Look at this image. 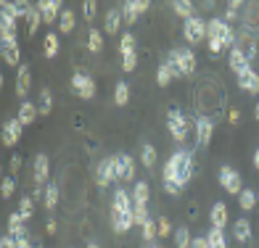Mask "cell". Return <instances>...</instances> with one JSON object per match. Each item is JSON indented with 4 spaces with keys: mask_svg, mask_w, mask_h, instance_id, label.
Instances as JSON below:
<instances>
[{
    "mask_svg": "<svg viewBox=\"0 0 259 248\" xmlns=\"http://www.w3.org/2000/svg\"><path fill=\"white\" fill-rule=\"evenodd\" d=\"M193 174V153L191 151H175L169 161L164 164V172H161V180H164V190L169 195H180V190L188 185Z\"/></svg>",
    "mask_w": 259,
    "mask_h": 248,
    "instance_id": "1",
    "label": "cell"
},
{
    "mask_svg": "<svg viewBox=\"0 0 259 248\" xmlns=\"http://www.w3.org/2000/svg\"><path fill=\"white\" fill-rule=\"evenodd\" d=\"M111 224L116 235H124L135 224V204L124 187H116L114 193V206H111Z\"/></svg>",
    "mask_w": 259,
    "mask_h": 248,
    "instance_id": "2",
    "label": "cell"
},
{
    "mask_svg": "<svg viewBox=\"0 0 259 248\" xmlns=\"http://www.w3.org/2000/svg\"><path fill=\"white\" fill-rule=\"evenodd\" d=\"M167 58L172 61V66L178 69V74L191 77V74L196 72V56H193L191 48H178V51H172Z\"/></svg>",
    "mask_w": 259,
    "mask_h": 248,
    "instance_id": "3",
    "label": "cell"
},
{
    "mask_svg": "<svg viewBox=\"0 0 259 248\" xmlns=\"http://www.w3.org/2000/svg\"><path fill=\"white\" fill-rule=\"evenodd\" d=\"M167 129H169V135L178 140V143H183V140L188 137V119L183 116L180 109H169V114H167Z\"/></svg>",
    "mask_w": 259,
    "mask_h": 248,
    "instance_id": "4",
    "label": "cell"
},
{
    "mask_svg": "<svg viewBox=\"0 0 259 248\" xmlns=\"http://www.w3.org/2000/svg\"><path fill=\"white\" fill-rule=\"evenodd\" d=\"M206 37H222L225 40V48H233V42H235V34L225 19H209L206 21Z\"/></svg>",
    "mask_w": 259,
    "mask_h": 248,
    "instance_id": "5",
    "label": "cell"
},
{
    "mask_svg": "<svg viewBox=\"0 0 259 248\" xmlns=\"http://www.w3.org/2000/svg\"><path fill=\"white\" fill-rule=\"evenodd\" d=\"M114 177H116V180H124V182L135 180V161H133L130 153H119V156H114Z\"/></svg>",
    "mask_w": 259,
    "mask_h": 248,
    "instance_id": "6",
    "label": "cell"
},
{
    "mask_svg": "<svg viewBox=\"0 0 259 248\" xmlns=\"http://www.w3.org/2000/svg\"><path fill=\"white\" fill-rule=\"evenodd\" d=\"M72 90L77 92L79 98H85V101L96 98V82H93V77L85 74V72H77L72 77Z\"/></svg>",
    "mask_w": 259,
    "mask_h": 248,
    "instance_id": "7",
    "label": "cell"
},
{
    "mask_svg": "<svg viewBox=\"0 0 259 248\" xmlns=\"http://www.w3.org/2000/svg\"><path fill=\"white\" fill-rule=\"evenodd\" d=\"M220 185L225 187L230 195H241V190H243V180H241V174L235 172L233 167H222L220 169Z\"/></svg>",
    "mask_w": 259,
    "mask_h": 248,
    "instance_id": "8",
    "label": "cell"
},
{
    "mask_svg": "<svg viewBox=\"0 0 259 248\" xmlns=\"http://www.w3.org/2000/svg\"><path fill=\"white\" fill-rule=\"evenodd\" d=\"M183 34H185V40L188 42H201L206 37V21H201L198 16H191L185 21V27H183Z\"/></svg>",
    "mask_w": 259,
    "mask_h": 248,
    "instance_id": "9",
    "label": "cell"
},
{
    "mask_svg": "<svg viewBox=\"0 0 259 248\" xmlns=\"http://www.w3.org/2000/svg\"><path fill=\"white\" fill-rule=\"evenodd\" d=\"M228 64H230V69H233V72L235 74H243V72H249V69H251V61H249V56H246L241 48H238V45H233V48H230V56H228Z\"/></svg>",
    "mask_w": 259,
    "mask_h": 248,
    "instance_id": "10",
    "label": "cell"
},
{
    "mask_svg": "<svg viewBox=\"0 0 259 248\" xmlns=\"http://www.w3.org/2000/svg\"><path fill=\"white\" fill-rule=\"evenodd\" d=\"M37 8L42 11V24H53V21L61 19V14H64L61 0H40Z\"/></svg>",
    "mask_w": 259,
    "mask_h": 248,
    "instance_id": "11",
    "label": "cell"
},
{
    "mask_svg": "<svg viewBox=\"0 0 259 248\" xmlns=\"http://www.w3.org/2000/svg\"><path fill=\"white\" fill-rule=\"evenodd\" d=\"M211 135H214V122L209 116H198L196 119V137H198V145H209L211 143Z\"/></svg>",
    "mask_w": 259,
    "mask_h": 248,
    "instance_id": "12",
    "label": "cell"
},
{
    "mask_svg": "<svg viewBox=\"0 0 259 248\" xmlns=\"http://www.w3.org/2000/svg\"><path fill=\"white\" fill-rule=\"evenodd\" d=\"M48 172H51L48 156H45V153H37V156H34V172H32L34 187H42L45 182H48Z\"/></svg>",
    "mask_w": 259,
    "mask_h": 248,
    "instance_id": "13",
    "label": "cell"
},
{
    "mask_svg": "<svg viewBox=\"0 0 259 248\" xmlns=\"http://www.w3.org/2000/svg\"><path fill=\"white\" fill-rule=\"evenodd\" d=\"M21 124L19 119H8L6 124H3V145L6 148H11V145H16L19 140H21Z\"/></svg>",
    "mask_w": 259,
    "mask_h": 248,
    "instance_id": "14",
    "label": "cell"
},
{
    "mask_svg": "<svg viewBox=\"0 0 259 248\" xmlns=\"http://www.w3.org/2000/svg\"><path fill=\"white\" fill-rule=\"evenodd\" d=\"M116 177H114V159H103L98 161V167H96V182L101 187H106L109 182H114Z\"/></svg>",
    "mask_w": 259,
    "mask_h": 248,
    "instance_id": "15",
    "label": "cell"
},
{
    "mask_svg": "<svg viewBox=\"0 0 259 248\" xmlns=\"http://www.w3.org/2000/svg\"><path fill=\"white\" fill-rule=\"evenodd\" d=\"M0 51H3V61L11 66H21V53L16 40H0Z\"/></svg>",
    "mask_w": 259,
    "mask_h": 248,
    "instance_id": "16",
    "label": "cell"
},
{
    "mask_svg": "<svg viewBox=\"0 0 259 248\" xmlns=\"http://www.w3.org/2000/svg\"><path fill=\"white\" fill-rule=\"evenodd\" d=\"M238 87H241L243 92H251V95H256V92H259V74L254 72V69L243 72V74L238 77Z\"/></svg>",
    "mask_w": 259,
    "mask_h": 248,
    "instance_id": "17",
    "label": "cell"
},
{
    "mask_svg": "<svg viewBox=\"0 0 259 248\" xmlns=\"http://www.w3.org/2000/svg\"><path fill=\"white\" fill-rule=\"evenodd\" d=\"M0 40H16V16L0 14Z\"/></svg>",
    "mask_w": 259,
    "mask_h": 248,
    "instance_id": "18",
    "label": "cell"
},
{
    "mask_svg": "<svg viewBox=\"0 0 259 248\" xmlns=\"http://www.w3.org/2000/svg\"><path fill=\"white\" fill-rule=\"evenodd\" d=\"M175 77H180V74H178V69L172 66V61L167 58V61L159 66V72H156V85H159V87H167Z\"/></svg>",
    "mask_w": 259,
    "mask_h": 248,
    "instance_id": "19",
    "label": "cell"
},
{
    "mask_svg": "<svg viewBox=\"0 0 259 248\" xmlns=\"http://www.w3.org/2000/svg\"><path fill=\"white\" fill-rule=\"evenodd\" d=\"M209 219H211V227L225 230V224H228V206L225 204H214L211 211H209Z\"/></svg>",
    "mask_w": 259,
    "mask_h": 248,
    "instance_id": "20",
    "label": "cell"
},
{
    "mask_svg": "<svg viewBox=\"0 0 259 248\" xmlns=\"http://www.w3.org/2000/svg\"><path fill=\"white\" fill-rule=\"evenodd\" d=\"M148 198H151V187H148V182L138 180L135 187H133V204H135V206H148Z\"/></svg>",
    "mask_w": 259,
    "mask_h": 248,
    "instance_id": "21",
    "label": "cell"
},
{
    "mask_svg": "<svg viewBox=\"0 0 259 248\" xmlns=\"http://www.w3.org/2000/svg\"><path fill=\"white\" fill-rule=\"evenodd\" d=\"M122 24H124L122 11H109V14H106V21H103V29H106V34H116L122 29Z\"/></svg>",
    "mask_w": 259,
    "mask_h": 248,
    "instance_id": "22",
    "label": "cell"
},
{
    "mask_svg": "<svg viewBox=\"0 0 259 248\" xmlns=\"http://www.w3.org/2000/svg\"><path fill=\"white\" fill-rule=\"evenodd\" d=\"M37 114H40V109H37V106H34V103H29V101H24V103L19 106V116H16V119H19L21 124H32L34 119H37Z\"/></svg>",
    "mask_w": 259,
    "mask_h": 248,
    "instance_id": "23",
    "label": "cell"
},
{
    "mask_svg": "<svg viewBox=\"0 0 259 248\" xmlns=\"http://www.w3.org/2000/svg\"><path fill=\"white\" fill-rule=\"evenodd\" d=\"M27 90H29V66L21 64L19 66V77H16V95L27 98Z\"/></svg>",
    "mask_w": 259,
    "mask_h": 248,
    "instance_id": "24",
    "label": "cell"
},
{
    "mask_svg": "<svg viewBox=\"0 0 259 248\" xmlns=\"http://www.w3.org/2000/svg\"><path fill=\"white\" fill-rule=\"evenodd\" d=\"M42 51H45V56H48V58H56V56H58V51H61V42H58V34H56L53 29H51L48 34H45Z\"/></svg>",
    "mask_w": 259,
    "mask_h": 248,
    "instance_id": "25",
    "label": "cell"
},
{
    "mask_svg": "<svg viewBox=\"0 0 259 248\" xmlns=\"http://www.w3.org/2000/svg\"><path fill=\"white\" fill-rule=\"evenodd\" d=\"M233 232H235V238H238L241 243H249L251 240V222L249 219H238L233 224Z\"/></svg>",
    "mask_w": 259,
    "mask_h": 248,
    "instance_id": "26",
    "label": "cell"
},
{
    "mask_svg": "<svg viewBox=\"0 0 259 248\" xmlns=\"http://www.w3.org/2000/svg\"><path fill=\"white\" fill-rule=\"evenodd\" d=\"M8 235L16 240V245H19V248H29V232H27V227H24V224H16V227H8Z\"/></svg>",
    "mask_w": 259,
    "mask_h": 248,
    "instance_id": "27",
    "label": "cell"
},
{
    "mask_svg": "<svg viewBox=\"0 0 259 248\" xmlns=\"http://www.w3.org/2000/svg\"><path fill=\"white\" fill-rule=\"evenodd\" d=\"M74 27H77L74 11H64L61 19H58V32H61V34H69V32H74Z\"/></svg>",
    "mask_w": 259,
    "mask_h": 248,
    "instance_id": "28",
    "label": "cell"
},
{
    "mask_svg": "<svg viewBox=\"0 0 259 248\" xmlns=\"http://www.w3.org/2000/svg\"><path fill=\"white\" fill-rule=\"evenodd\" d=\"M238 206H241L243 211H251V209L256 206V193L251 190V187H243V190H241V195H238Z\"/></svg>",
    "mask_w": 259,
    "mask_h": 248,
    "instance_id": "29",
    "label": "cell"
},
{
    "mask_svg": "<svg viewBox=\"0 0 259 248\" xmlns=\"http://www.w3.org/2000/svg\"><path fill=\"white\" fill-rule=\"evenodd\" d=\"M140 161H143V167L146 169H154V164H156V148L146 143L143 148H140Z\"/></svg>",
    "mask_w": 259,
    "mask_h": 248,
    "instance_id": "30",
    "label": "cell"
},
{
    "mask_svg": "<svg viewBox=\"0 0 259 248\" xmlns=\"http://www.w3.org/2000/svg\"><path fill=\"white\" fill-rule=\"evenodd\" d=\"M114 103L116 106H127L130 103V85H127V82H116V87H114Z\"/></svg>",
    "mask_w": 259,
    "mask_h": 248,
    "instance_id": "31",
    "label": "cell"
},
{
    "mask_svg": "<svg viewBox=\"0 0 259 248\" xmlns=\"http://www.w3.org/2000/svg\"><path fill=\"white\" fill-rule=\"evenodd\" d=\"M42 201H45V209H48V211H53V209L58 206V187H56L53 182L45 185V195H42Z\"/></svg>",
    "mask_w": 259,
    "mask_h": 248,
    "instance_id": "32",
    "label": "cell"
},
{
    "mask_svg": "<svg viewBox=\"0 0 259 248\" xmlns=\"http://www.w3.org/2000/svg\"><path fill=\"white\" fill-rule=\"evenodd\" d=\"M206 240H209L211 248H228V243H225V230H220V227H211L209 235H206Z\"/></svg>",
    "mask_w": 259,
    "mask_h": 248,
    "instance_id": "33",
    "label": "cell"
},
{
    "mask_svg": "<svg viewBox=\"0 0 259 248\" xmlns=\"http://www.w3.org/2000/svg\"><path fill=\"white\" fill-rule=\"evenodd\" d=\"M40 24H42V11L34 6V8H29V14H27V29H29V34L37 32Z\"/></svg>",
    "mask_w": 259,
    "mask_h": 248,
    "instance_id": "34",
    "label": "cell"
},
{
    "mask_svg": "<svg viewBox=\"0 0 259 248\" xmlns=\"http://www.w3.org/2000/svg\"><path fill=\"white\" fill-rule=\"evenodd\" d=\"M138 8H135V0H127V3L122 6V19H124V24H135L138 21Z\"/></svg>",
    "mask_w": 259,
    "mask_h": 248,
    "instance_id": "35",
    "label": "cell"
},
{
    "mask_svg": "<svg viewBox=\"0 0 259 248\" xmlns=\"http://www.w3.org/2000/svg\"><path fill=\"white\" fill-rule=\"evenodd\" d=\"M88 48H90L93 53H101V51H103V34H101L98 29H90V32H88Z\"/></svg>",
    "mask_w": 259,
    "mask_h": 248,
    "instance_id": "36",
    "label": "cell"
},
{
    "mask_svg": "<svg viewBox=\"0 0 259 248\" xmlns=\"http://www.w3.org/2000/svg\"><path fill=\"white\" fill-rule=\"evenodd\" d=\"M51 111H53V95H51L48 87H42V90H40V114L48 116Z\"/></svg>",
    "mask_w": 259,
    "mask_h": 248,
    "instance_id": "37",
    "label": "cell"
},
{
    "mask_svg": "<svg viewBox=\"0 0 259 248\" xmlns=\"http://www.w3.org/2000/svg\"><path fill=\"white\" fill-rule=\"evenodd\" d=\"M172 8H175V14H178L180 19H185V21L193 16V6L188 3V0H175V3H172Z\"/></svg>",
    "mask_w": 259,
    "mask_h": 248,
    "instance_id": "38",
    "label": "cell"
},
{
    "mask_svg": "<svg viewBox=\"0 0 259 248\" xmlns=\"http://www.w3.org/2000/svg\"><path fill=\"white\" fill-rule=\"evenodd\" d=\"M193 238H191V232H188V227H178L175 230V245L178 248H191Z\"/></svg>",
    "mask_w": 259,
    "mask_h": 248,
    "instance_id": "39",
    "label": "cell"
},
{
    "mask_svg": "<svg viewBox=\"0 0 259 248\" xmlns=\"http://www.w3.org/2000/svg\"><path fill=\"white\" fill-rule=\"evenodd\" d=\"M119 53H122V56H133V53H135V37H133V34H122Z\"/></svg>",
    "mask_w": 259,
    "mask_h": 248,
    "instance_id": "40",
    "label": "cell"
},
{
    "mask_svg": "<svg viewBox=\"0 0 259 248\" xmlns=\"http://www.w3.org/2000/svg\"><path fill=\"white\" fill-rule=\"evenodd\" d=\"M156 235H159L156 222H154V219H148V222L143 224V240H146V243H154V240H156Z\"/></svg>",
    "mask_w": 259,
    "mask_h": 248,
    "instance_id": "41",
    "label": "cell"
},
{
    "mask_svg": "<svg viewBox=\"0 0 259 248\" xmlns=\"http://www.w3.org/2000/svg\"><path fill=\"white\" fill-rule=\"evenodd\" d=\"M19 214L24 217V222H27V219H32V214H34V204H32V198H21V201H19Z\"/></svg>",
    "mask_w": 259,
    "mask_h": 248,
    "instance_id": "42",
    "label": "cell"
},
{
    "mask_svg": "<svg viewBox=\"0 0 259 248\" xmlns=\"http://www.w3.org/2000/svg\"><path fill=\"white\" fill-rule=\"evenodd\" d=\"M14 190H16V180H14V177H3V185H0V195L8 201L11 195H14Z\"/></svg>",
    "mask_w": 259,
    "mask_h": 248,
    "instance_id": "43",
    "label": "cell"
},
{
    "mask_svg": "<svg viewBox=\"0 0 259 248\" xmlns=\"http://www.w3.org/2000/svg\"><path fill=\"white\" fill-rule=\"evenodd\" d=\"M156 230H159V238H167V235H172V224H169V219H167V217H159Z\"/></svg>",
    "mask_w": 259,
    "mask_h": 248,
    "instance_id": "44",
    "label": "cell"
},
{
    "mask_svg": "<svg viewBox=\"0 0 259 248\" xmlns=\"http://www.w3.org/2000/svg\"><path fill=\"white\" fill-rule=\"evenodd\" d=\"M148 219H151V217H148V206H135V224H140V227H143Z\"/></svg>",
    "mask_w": 259,
    "mask_h": 248,
    "instance_id": "45",
    "label": "cell"
},
{
    "mask_svg": "<svg viewBox=\"0 0 259 248\" xmlns=\"http://www.w3.org/2000/svg\"><path fill=\"white\" fill-rule=\"evenodd\" d=\"M135 66H138V53H133V56H122V69H124V72H133Z\"/></svg>",
    "mask_w": 259,
    "mask_h": 248,
    "instance_id": "46",
    "label": "cell"
},
{
    "mask_svg": "<svg viewBox=\"0 0 259 248\" xmlns=\"http://www.w3.org/2000/svg\"><path fill=\"white\" fill-rule=\"evenodd\" d=\"M96 0H85V3H82V14H85V19H93L96 16Z\"/></svg>",
    "mask_w": 259,
    "mask_h": 248,
    "instance_id": "47",
    "label": "cell"
},
{
    "mask_svg": "<svg viewBox=\"0 0 259 248\" xmlns=\"http://www.w3.org/2000/svg\"><path fill=\"white\" fill-rule=\"evenodd\" d=\"M222 48H225V40L222 37H209V51L211 53H220Z\"/></svg>",
    "mask_w": 259,
    "mask_h": 248,
    "instance_id": "48",
    "label": "cell"
},
{
    "mask_svg": "<svg viewBox=\"0 0 259 248\" xmlns=\"http://www.w3.org/2000/svg\"><path fill=\"white\" fill-rule=\"evenodd\" d=\"M21 222H24V217H21L19 211H14V214L8 217V227H16V224H21Z\"/></svg>",
    "mask_w": 259,
    "mask_h": 248,
    "instance_id": "49",
    "label": "cell"
},
{
    "mask_svg": "<svg viewBox=\"0 0 259 248\" xmlns=\"http://www.w3.org/2000/svg\"><path fill=\"white\" fill-rule=\"evenodd\" d=\"M0 248H19L16 240L11 238V235H3V240H0Z\"/></svg>",
    "mask_w": 259,
    "mask_h": 248,
    "instance_id": "50",
    "label": "cell"
},
{
    "mask_svg": "<svg viewBox=\"0 0 259 248\" xmlns=\"http://www.w3.org/2000/svg\"><path fill=\"white\" fill-rule=\"evenodd\" d=\"M148 0H135V8H138V14H143V11H148Z\"/></svg>",
    "mask_w": 259,
    "mask_h": 248,
    "instance_id": "51",
    "label": "cell"
},
{
    "mask_svg": "<svg viewBox=\"0 0 259 248\" xmlns=\"http://www.w3.org/2000/svg\"><path fill=\"white\" fill-rule=\"evenodd\" d=\"M21 167V156H14V159H11V172H16Z\"/></svg>",
    "mask_w": 259,
    "mask_h": 248,
    "instance_id": "52",
    "label": "cell"
},
{
    "mask_svg": "<svg viewBox=\"0 0 259 248\" xmlns=\"http://www.w3.org/2000/svg\"><path fill=\"white\" fill-rule=\"evenodd\" d=\"M45 230L53 235V232H56V219H48V222H45Z\"/></svg>",
    "mask_w": 259,
    "mask_h": 248,
    "instance_id": "53",
    "label": "cell"
},
{
    "mask_svg": "<svg viewBox=\"0 0 259 248\" xmlns=\"http://www.w3.org/2000/svg\"><path fill=\"white\" fill-rule=\"evenodd\" d=\"M241 6H243V3H241V0H230V6H228V8H230V11H238Z\"/></svg>",
    "mask_w": 259,
    "mask_h": 248,
    "instance_id": "54",
    "label": "cell"
},
{
    "mask_svg": "<svg viewBox=\"0 0 259 248\" xmlns=\"http://www.w3.org/2000/svg\"><path fill=\"white\" fill-rule=\"evenodd\" d=\"M235 16H238V14H235V11H230V8H228V14H225V21H228V24H230V21H233Z\"/></svg>",
    "mask_w": 259,
    "mask_h": 248,
    "instance_id": "55",
    "label": "cell"
},
{
    "mask_svg": "<svg viewBox=\"0 0 259 248\" xmlns=\"http://www.w3.org/2000/svg\"><path fill=\"white\" fill-rule=\"evenodd\" d=\"M254 167H256V169H259V148H256V151H254Z\"/></svg>",
    "mask_w": 259,
    "mask_h": 248,
    "instance_id": "56",
    "label": "cell"
},
{
    "mask_svg": "<svg viewBox=\"0 0 259 248\" xmlns=\"http://www.w3.org/2000/svg\"><path fill=\"white\" fill-rule=\"evenodd\" d=\"M254 116H256V122H259V103H256V109H254Z\"/></svg>",
    "mask_w": 259,
    "mask_h": 248,
    "instance_id": "57",
    "label": "cell"
},
{
    "mask_svg": "<svg viewBox=\"0 0 259 248\" xmlns=\"http://www.w3.org/2000/svg\"><path fill=\"white\" fill-rule=\"evenodd\" d=\"M88 248H101V245H96V243H90V245H88Z\"/></svg>",
    "mask_w": 259,
    "mask_h": 248,
    "instance_id": "58",
    "label": "cell"
}]
</instances>
